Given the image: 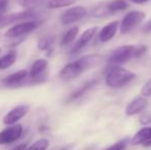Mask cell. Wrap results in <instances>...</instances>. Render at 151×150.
<instances>
[{
	"label": "cell",
	"instance_id": "ac0fdd59",
	"mask_svg": "<svg viewBox=\"0 0 151 150\" xmlns=\"http://www.w3.org/2000/svg\"><path fill=\"white\" fill-rule=\"evenodd\" d=\"M78 30H79V28H78L77 26H73L62 36L61 41H60V45L62 47H65V46L69 45L70 43H72V41L77 36Z\"/></svg>",
	"mask_w": 151,
	"mask_h": 150
},
{
	"label": "cell",
	"instance_id": "f546056e",
	"mask_svg": "<svg viewBox=\"0 0 151 150\" xmlns=\"http://www.w3.org/2000/svg\"><path fill=\"white\" fill-rule=\"evenodd\" d=\"M131 1L134 2V3H137V4H143V3L148 2L149 0H131Z\"/></svg>",
	"mask_w": 151,
	"mask_h": 150
},
{
	"label": "cell",
	"instance_id": "6da1fadb",
	"mask_svg": "<svg viewBox=\"0 0 151 150\" xmlns=\"http://www.w3.org/2000/svg\"><path fill=\"white\" fill-rule=\"evenodd\" d=\"M103 62V57L100 55H88L71 63H68L60 71V78L64 81H70L81 75L83 71L98 67Z\"/></svg>",
	"mask_w": 151,
	"mask_h": 150
},
{
	"label": "cell",
	"instance_id": "484cf974",
	"mask_svg": "<svg viewBox=\"0 0 151 150\" xmlns=\"http://www.w3.org/2000/svg\"><path fill=\"white\" fill-rule=\"evenodd\" d=\"M8 2L9 0H0V14H4V11L8 6Z\"/></svg>",
	"mask_w": 151,
	"mask_h": 150
},
{
	"label": "cell",
	"instance_id": "603a6c76",
	"mask_svg": "<svg viewBox=\"0 0 151 150\" xmlns=\"http://www.w3.org/2000/svg\"><path fill=\"white\" fill-rule=\"evenodd\" d=\"M127 143H129V139H122V140L116 142L115 144H113L112 146H110L109 148L105 149V150H124L127 147Z\"/></svg>",
	"mask_w": 151,
	"mask_h": 150
},
{
	"label": "cell",
	"instance_id": "30bf717a",
	"mask_svg": "<svg viewBox=\"0 0 151 150\" xmlns=\"http://www.w3.org/2000/svg\"><path fill=\"white\" fill-rule=\"evenodd\" d=\"M29 71H27L26 69L24 70H19L14 73L7 75L6 77L2 78L1 83L3 84L4 88H21L23 81L28 77Z\"/></svg>",
	"mask_w": 151,
	"mask_h": 150
},
{
	"label": "cell",
	"instance_id": "4dcf8cb0",
	"mask_svg": "<svg viewBox=\"0 0 151 150\" xmlns=\"http://www.w3.org/2000/svg\"><path fill=\"white\" fill-rule=\"evenodd\" d=\"M144 146H146V147H148V146H151V139H150V140L149 141H147V142H145V143H144Z\"/></svg>",
	"mask_w": 151,
	"mask_h": 150
},
{
	"label": "cell",
	"instance_id": "e0dca14e",
	"mask_svg": "<svg viewBox=\"0 0 151 150\" xmlns=\"http://www.w3.org/2000/svg\"><path fill=\"white\" fill-rule=\"evenodd\" d=\"M55 36L54 35H45V36H42L38 40L37 42V47L40 50H44L48 54V52H52V46L55 43Z\"/></svg>",
	"mask_w": 151,
	"mask_h": 150
},
{
	"label": "cell",
	"instance_id": "1f68e13d",
	"mask_svg": "<svg viewBox=\"0 0 151 150\" xmlns=\"http://www.w3.org/2000/svg\"><path fill=\"white\" fill-rule=\"evenodd\" d=\"M1 52H2V50H1V48H0V55H1Z\"/></svg>",
	"mask_w": 151,
	"mask_h": 150
},
{
	"label": "cell",
	"instance_id": "3957f363",
	"mask_svg": "<svg viewBox=\"0 0 151 150\" xmlns=\"http://www.w3.org/2000/svg\"><path fill=\"white\" fill-rule=\"evenodd\" d=\"M136 77L135 73L119 65H111L105 75V82L109 88H117L131 82Z\"/></svg>",
	"mask_w": 151,
	"mask_h": 150
},
{
	"label": "cell",
	"instance_id": "277c9868",
	"mask_svg": "<svg viewBox=\"0 0 151 150\" xmlns=\"http://www.w3.org/2000/svg\"><path fill=\"white\" fill-rule=\"evenodd\" d=\"M48 79V63L45 59H38L32 64L28 75L29 86L41 84Z\"/></svg>",
	"mask_w": 151,
	"mask_h": 150
},
{
	"label": "cell",
	"instance_id": "f1b7e54d",
	"mask_svg": "<svg viewBox=\"0 0 151 150\" xmlns=\"http://www.w3.org/2000/svg\"><path fill=\"white\" fill-rule=\"evenodd\" d=\"M12 150H27V144L26 143H23V144H20V145H18V146H16Z\"/></svg>",
	"mask_w": 151,
	"mask_h": 150
},
{
	"label": "cell",
	"instance_id": "9c48e42d",
	"mask_svg": "<svg viewBox=\"0 0 151 150\" xmlns=\"http://www.w3.org/2000/svg\"><path fill=\"white\" fill-rule=\"evenodd\" d=\"M97 32H98V27H91V28L86 29L81 34V36L78 38V40L73 45V47L71 48L70 55L71 56H75V55H78L79 52H81L86 47V45L91 42V40L95 37Z\"/></svg>",
	"mask_w": 151,
	"mask_h": 150
},
{
	"label": "cell",
	"instance_id": "7c38bea8",
	"mask_svg": "<svg viewBox=\"0 0 151 150\" xmlns=\"http://www.w3.org/2000/svg\"><path fill=\"white\" fill-rule=\"evenodd\" d=\"M97 84H98V80H88V81H86V83H83L81 86H79L77 90H75L73 93H71V94L67 97L66 103L70 104V103H72V102H75L78 99L82 98L86 93L90 92L91 88H95Z\"/></svg>",
	"mask_w": 151,
	"mask_h": 150
},
{
	"label": "cell",
	"instance_id": "5bb4252c",
	"mask_svg": "<svg viewBox=\"0 0 151 150\" xmlns=\"http://www.w3.org/2000/svg\"><path fill=\"white\" fill-rule=\"evenodd\" d=\"M148 101L146 98H142V97H138V98L132 100L129 104L127 105L125 108V114L127 116H133L135 114H138L144 110L147 107Z\"/></svg>",
	"mask_w": 151,
	"mask_h": 150
},
{
	"label": "cell",
	"instance_id": "ffe728a7",
	"mask_svg": "<svg viewBox=\"0 0 151 150\" xmlns=\"http://www.w3.org/2000/svg\"><path fill=\"white\" fill-rule=\"evenodd\" d=\"M76 0H48L47 8L50 9H57V8L67 7V6L73 5Z\"/></svg>",
	"mask_w": 151,
	"mask_h": 150
},
{
	"label": "cell",
	"instance_id": "cb8c5ba5",
	"mask_svg": "<svg viewBox=\"0 0 151 150\" xmlns=\"http://www.w3.org/2000/svg\"><path fill=\"white\" fill-rule=\"evenodd\" d=\"M141 94L143 97H151V79L147 80L141 88Z\"/></svg>",
	"mask_w": 151,
	"mask_h": 150
},
{
	"label": "cell",
	"instance_id": "4fadbf2b",
	"mask_svg": "<svg viewBox=\"0 0 151 150\" xmlns=\"http://www.w3.org/2000/svg\"><path fill=\"white\" fill-rule=\"evenodd\" d=\"M120 23L118 21H113V22L109 23L106 26H104L103 28L100 30L99 35H98V39L100 42H108L115 36L116 32L118 30Z\"/></svg>",
	"mask_w": 151,
	"mask_h": 150
},
{
	"label": "cell",
	"instance_id": "7402d4cb",
	"mask_svg": "<svg viewBox=\"0 0 151 150\" xmlns=\"http://www.w3.org/2000/svg\"><path fill=\"white\" fill-rule=\"evenodd\" d=\"M50 145V141L45 138H41L33 142L27 150H46Z\"/></svg>",
	"mask_w": 151,
	"mask_h": 150
},
{
	"label": "cell",
	"instance_id": "52a82bcc",
	"mask_svg": "<svg viewBox=\"0 0 151 150\" xmlns=\"http://www.w3.org/2000/svg\"><path fill=\"white\" fill-rule=\"evenodd\" d=\"M88 9L83 6H74L65 10L60 17V21L63 25H71L86 18Z\"/></svg>",
	"mask_w": 151,
	"mask_h": 150
},
{
	"label": "cell",
	"instance_id": "4316f807",
	"mask_svg": "<svg viewBox=\"0 0 151 150\" xmlns=\"http://www.w3.org/2000/svg\"><path fill=\"white\" fill-rule=\"evenodd\" d=\"M140 122L143 124H148L151 122V116L150 115H143L140 118Z\"/></svg>",
	"mask_w": 151,
	"mask_h": 150
},
{
	"label": "cell",
	"instance_id": "5b68a950",
	"mask_svg": "<svg viewBox=\"0 0 151 150\" xmlns=\"http://www.w3.org/2000/svg\"><path fill=\"white\" fill-rule=\"evenodd\" d=\"M40 23L36 20L26 21V22H22L12 26L7 31L5 32V37L12 38V39H17V38H24L26 35L30 34L31 32L35 31L38 28Z\"/></svg>",
	"mask_w": 151,
	"mask_h": 150
},
{
	"label": "cell",
	"instance_id": "2e32d148",
	"mask_svg": "<svg viewBox=\"0 0 151 150\" xmlns=\"http://www.w3.org/2000/svg\"><path fill=\"white\" fill-rule=\"evenodd\" d=\"M150 139H151V128L148 126V128H141V130L134 136L133 140H132V143L135 145L144 144L145 142L149 141Z\"/></svg>",
	"mask_w": 151,
	"mask_h": 150
},
{
	"label": "cell",
	"instance_id": "d4e9b609",
	"mask_svg": "<svg viewBox=\"0 0 151 150\" xmlns=\"http://www.w3.org/2000/svg\"><path fill=\"white\" fill-rule=\"evenodd\" d=\"M18 3L20 4L22 7H25V8H32L34 5H35L37 2H39L40 0H17Z\"/></svg>",
	"mask_w": 151,
	"mask_h": 150
},
{
	"label": "cell",
	"instance_id": "83f0119b",
	"mask_svg": "<svg viewBox=\"0 0 151 150\" xmlns=\"http://www.w3.org/2000/svg\"><path fill=\"white\" fill-rule=\"evenodd\" d=\"M143 32H145V33L151 32V20L148 21V22L146 23L145 25H144V27H143Z\"/></svg>",
	"mask_w": 151,
	"mask_h": 150
},
{
	"label": "cell",
	"instance_id": "44dd1931",
	"mask_svg": "<svg viewBox=\"0 0 151 150\" xmlns=\"http://www.w3.org/2000/svg\"><path fill=\"white\" fill-rule=\"evenodd\" d=\"M91 16L93 17H105L109 14L108 12V3L107 2H102V3L96 5L95 7L91 9Z\"/></svg>",
	"mask_w": 151,
	"mask_h": 150
},
{
	"label": "cell",
	"instance_id": "ba28073f",
	"mask_svg": "<svg viewBox=\"0 0 151 150\" xmlns=\"http://www.w3.org/2000/svg\"><path fill=\"white\" fill-rule=\"evenodd\" d=\"M23 134V126L19 123L12 124L0 132V145H8L17 142Z\"/></svg>",
	"mask_w": 151,
	"mask_h": 150
},
{
	"label": "cell",
	"instance_id": "9a60e30c",
	"mask_svg": "<svg viewBox=\"0 0 151 150\" xmlns=\"http://www.w3.org/2000/svg\"><path fill=\"white\" fill-rule=\"evenodd\" d=\"M18 58V52L17 50H12L5 54L3 57L0 58V70H5L9 68L12 64L17 61Z\"/></svg>",
	"mask_w": 151,
	"mask_h": 150
},
{
	"label": "cell",
	"instance_id": "8fae6325",
	"mask_svg": "<svg viewBox=\"0 0 151 150\" xmlns=\"http://www.w3.org/2000/svg\"><path fill=\"white\" fill-rule=\"evenodd\" d=\"M29 112L28 105H19V106L12 108L3 117V123L7 126L16 124L19 120H21L23 117L26 116V114Z\"/></svg>",
	"mask_w": 151,
	"mask_h": 150
},
{
	"label": "cell",
	"instance_id": "7a4b0ae2",
	"mask_svg": "<svg viewBox=\"0 0 151 150\" xmlns=\"http://www.w3.org/2000/svg\"><path fill=\"white\" fill-rule=\"evenodd\" d=\"M147 52L146 45H122L117 47L110 55L108 62L111 65H120L135 58H140Z\"/></svg>",
	"mask_w": 151,
	"mask_h": 150
},
{
	"label": "cell",
	"instance_id": "8992f818",
	"mask_svg": "<svg viewBox=\"0 0 151 150\" xmlns=\"http://www.w3.org/2000/svg\"><path fill=\"white\" fill-rule=\"evenodd\" d=\"M146 14L139 10H132L129 14H125L119 25L120 34H129L134 30L137 26H139L145 19Z\"/></svg>",
	"mask_w": 151,
	"mask_h": 150
},
{
	"label": "cell",
	"instance_id": "d6986e66",
	"mask_svg": "<svg viewBox=\"0 0 151 150\" xmlns=\"http://www.w3.org/2000/svg\"><path fill=\"white\" fill-rule=\"evenodd\" d=\"M127 8V3L125 0H113L111 2H108V12H109V14L123 11Z\"/></svg>",
	"mask_w": 151,
	"mask_h": 150
}]
</instances>
